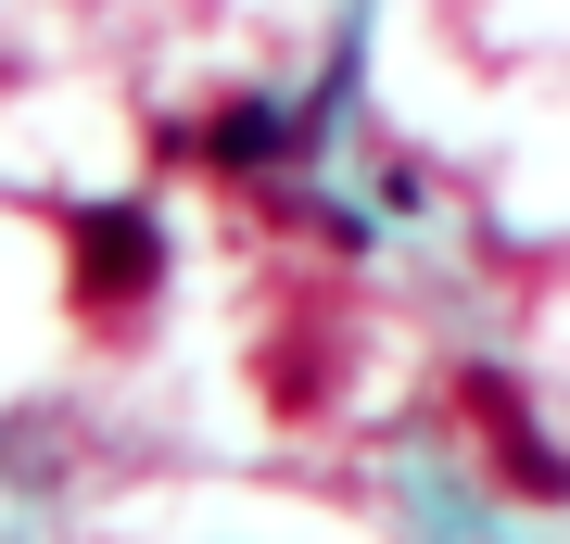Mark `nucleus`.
Listing matches in <instances>:
<instances>
[{
    "label": "nucleus",
    "mask_w": 570,
    "mask_h": 544,
    "mask_svg": "<svg viewBox=\"0 0 570 544\" xmlns=\"http://www.w3.org/2000/svg\"><path fill=\"white\" fill-rule=\"evenodd\" d=\"M63 241H77V291H89V304H140V291L165 279L153 202H77V216H63Z\"/></svg>",
    "instance_id": "f257e3e1"
},
{
    "label": "nucleus",
    "mask_w": 570,
    "mask_h": 544,
    "mask_svg": "<svg viewBox=\"0 0 570 544\" xmlns=\"http://www.w3.org/2000/svg\"><path fill=\"white\" fill-rule=\"evenodd\" d=\"M456 393H469V418H482V431H494V468H508V482H520L532 506H558V494H570V456H558V444H546V431H532V418H520V393H508V380H494V367H469V380H456Z\"/></svg>",
    "instance_id": "f03ea898"
},
{
    "label": "nucleus",
    "mask_w": 570,
    "mask_h": 544,
    "mask_svg": "<svg viewBox=\"0 0 570 544\" xmlns=\"http://www.w3.org/2000/svg\"><path fill=\"white\" fill-rule=\"evenodd\" d=\"M305 140H317V115H266V101H228V115L190 127L204 165H279V152H305Z\"/></svg>",
    "instance_id": "7ed1b4c3"
}]
</instances>
